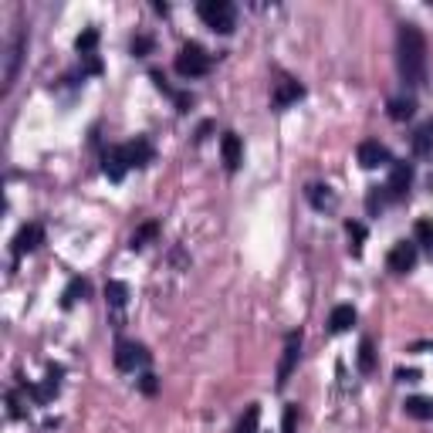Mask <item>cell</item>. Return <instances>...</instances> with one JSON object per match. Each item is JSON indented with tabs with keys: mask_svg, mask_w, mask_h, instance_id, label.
I'll return each mask as SVG.
<instances>
[{
	"mask_svg": "<svg viewBox=\"0 0 433 433\" xmlns=\"http://www.w3.org/2000/svg\"><path fill=\"white\" fill-rule=\"evenodd\" d=\"M409 183H413V166H409V163H396L393 173H389V183H386L382 190H386L393 200H400V197H407Z\"/></svg>",
	"mask_w": 433,
	"mask_h": 433,
	"instance_id": "obj_8",
	"label": "cell"
},
{
	"mask_svg": "<svg viewBox=\"0 0 433 433\" xmlns=\"http://www.w3.org/2000/svg\"><path fill=\"white\" fill-rule=\"evenodd\" d=\"M403 409L413 420H433V400H427V396H409L403 403Z\"/></svg>",
	"mask_w": 433,
	"mask_h": 433,
	"instance_id": "obj_16",
	"label": "cell"
},
{
	"mask_svg": "<svg viewBox=\"0 0 433 433\" xmlns=\"http://www.w3.org/2000/svg\"><path fill=\"white\" fill-rule=\"evenodd\" d=\"M85 295H88V281L72 278L68 281V288H65V295H61V308H72L78 298H85Z\"/></svg>",
	"mask_w": 433,
	"mask_h": 433,
	"instance_id": "obj_17",
	"label": "cell"
},
{
	"mask_svg": "<svg viewBox=\"0 0 433 433\" xmlns=\"http://www.w3.org/2000/svg\"><path fill=\"white\" fill-rule=\"evenodd\" d=\"M153 51V38H146V34H139V38H132V54H149Z\"/></svg>",
	"mask_w": 433,
	"mask_h": 433,
	"instance_id": "obj_29",
	"label": "cell"
},
{
	"mask_svg": "<svg viewBox=\"0 0 433 433\" xmlns=\"http://www.w3.org/2000/svg\"><path fill=\"white\" fill-rule=\"evenodd\" d=\"M75 48H78V54H81V58L95 54V48H99V31H95V27H85V31L78 34Z\"/></svg>",
	"mask_w": 433,
	"mask_h": 433,
	"instance_id": "obj_19",
	"label": "cell"
},
{
	"mask_svg": "<svg viewBox=\"0 0 433 433\" xmlns=\"http://www.w3.org/2000/svg\"><path fill=\"white\" fill-rule=\"evenodd\" d=\"M359 163L366 166V170H376V166H386L389 163V149L376 142V139H366L362 146H359Z\"/></svg>",
	"mask_w": 433,
	"mask_h": 433,
	"instance_id": "obj_10",
	"label": "cell"
},
{
	"mask_svg": "<svg viewBox=\"0 0 433 433\" xmlns=\"http://www.w3.org/2000/svg\"><path fill=\"white\" fill-rule=\"evenodd\" d=\"M345 230H349V240H352V244H349V247H352V254H362V240H366V227H362V224H359V220H349V224H345Z\"/></svg>",
	"mask_w": 433,
	"mask_h": 433,
	"instance_id": "obj_26",
	"label": "cell"
},
{
	"mask_svg": "<svg viewBox=\"0 0 433 433\" xmlns=\"http://www.w3.org/2000/svg\"><path fill=\"white\" fill-rule=\"evenodd\" d=\"M295 427H298V407L291 403V407H284V420H281V430H284V433H295Z\"/></svg>",
	"mask_w": 433,
	"mask_h": 433,
	"instance_id": "obj_28",
	"label": "cell"
},
{
	"mask_svg": "<svg viewBox=\"0 0 433 433\" xmlns=\"http://www.w3.org/2000/svg\"><path fill=\"white\" fill-rule=\"evenodd\" d=\"M430 254H433V247H430Z\"/></svg>",
	"mask_w": 433,
	"mask_h": 433,
	"instance_id": "obj_33",
	"label": "cell"
},
{
	"mask_svg": "<svg viewBox=\"0 0 433 433\" xmlns=\"http://www.w3.org/2000/svg\"><path fill=\"white\" fill-rule=\"evenodd\" d=\"M413 112H416V102H413V99H393V102H389V119H396V122L409 119Z\"/></svg>",
	"mask_w": 433,
	"mask_h": 433,
	"instance_id": "obj_24",
	"label": "cell"
},
{
	"mask_svg": "<svg viewBox=\"0 0 433 433\" xmlns=\"http://www.w3.org/2000/svg\"><path fill=\"white\" fill-rule=\"evenodd\" d=\"M396 65L409 88H420L427 81V38L416 24H400L396 34Z\"/></svg>",
	"mask_w": 433,
	"mask_h": 433,
	"instance_id": "obj_1",
	"label": "cell"
},
{
	"mask_svg": "<svg viewBox=\"0 0 433 433\" xmlns=\"http://www.w3.org/2000/svg\"><path fill=\"white\" fill-rule=\"evenodd\" d=\"M139 389H142L146 396H153L156 389H159V382H156V376H153V373H146V376L139 379Z\"/></svg>",
	"mask_w": 433,
	"mask_h": 433,
	"instance_id": "obj_30",
	"label": "cell"
},
{
	"mask_svg": "<svg viewBox=\"0 0 433 433\" xmlns=\"http://www.w3.org/2000/svg\"><path fill=\"white\" fill-rule=\"evenodd\" d=\"M85 72H92V75H99V72H102V61H99L95 54H88V58H85Z\"/></svg>",
	"mask_w": 433,
	"mask_h": 433,
	"instance_id": "obj_32",
	"label": "cell"
},
{
	"mask_svg": "<svg viewBox=\"0 0 433 433\" xmlns=\"http://www.w3.org/2000/svg\"><path fill=\"white\" fill-rule=\"evenodd\" d=\"M352 325H356V308L352 305L332 308V315H329V329L332 332H345V329H352Z\"/></svg>",
	"mask_w": 433,
	"mask_h": 433,
	"instance_id": "obj_15",
	"label": "cell"
},
{
	"mask_svg": "<svg viewBox=\"0 0 433 433\" xmlns=\"http://www.w3.org/2000/svg\"><path fill=\"white\" fill-rule=\"evenodd\" d=\"M220 153H224V163H227L230 173L244 163V146H240V136H237V132H224V139H220Z\"/></svg>",
	"mask_w": 433,
	"mask_h": 433,
	"instance_id": "obj_11",
	"label": "cell"
},
{
	"mask_svg": "<svg viewBox=\"0 0 433 433\" xmlns=\"http://www.w3.org/2000/svg\"><path fill=\"white\" fill-rule=\"evenodd\" d=\"M257 423H261V407H257V403H251V407L244 409V416L237 420L234 433H257Z\"/></svg>",
	"mask_w": 433,
	"mask_h": 433,
	"instance_id": "obj_18",
	"label": "cell"
},
{
	"mask_svg": "<svg viewBox=\"0 0 433 433\" xmlns=\"http://www.w3.org/2000/svg\"><path fill=\"white\" fill-rule=\"evenodd\" d=\"M308 200L318 206V210H332L335 206V197L329 193V186H308Z\"/></svg>",
	"mask_w": 433,
	"mask_h": 433,
	"instance_id": "obj_25",
	"label": "cell"
},
{
	"mask_svg": "<svg viewBox=\"0 0 433 433\" xmlns=\"http://www.w3.org/2000/svg\"><path fill=\"white\" fill-rule=\"evenodd\" d=\"M396 379L400 382H416L420 379V369H396Z\"/></svg>",
	"mask_w": 433,
	"mask_h": 433,
	"instance_id": "obj_31",
	"label": "cell"
},
{
	"mask_svg": "<svg viewBox=\"0 0 433 433\" xmlns=\"http://www.w3.org/2000/svg\"><path fill=\"white\" fill-rule=\"evenodd\" d=\"M41 240H44V227L41 224H24V227L17 230V237H14V257L41 247Z\"/></svg>",
	"mask_w": 433,
	"mask_h": 433,
	"instance_id": "obj_9",
	"label": "cell"
},
{
	"mask_svg": "<svg viewBox=\"0 0 433 433\" xmlns=\"http://www.w3.org/2000/svg\"><path fill=\"white\" fill-rule=\"evenodd\" d=\"M105 302L112 308H122L129 302V288L122 281H108V284H105Z\"/></svg>",
	"mask_w": 433,
	"mask_h": 433,
	"instance_id": "obj_20",
	"label": "cell"
},
{
	"mask_svg": "<svg viewBox=\"0 0 433 433\" xmlns=\"http://www.w3.org/2000/svg\"><path fill=\"white\" fill-rule=\"evenodd\" d=\"M359 369H362V373H373V369H376V349H373V338H362V342H359Z\"/></svg>",
	"mask_w": 433,
	"mask_h": 433,
	"instance_id": "obj_22",
	"label": "cell"
},
{
	"mask_svg": "<svg viewBox=\"0 0 433 433\" xmlns=\"http://www.w3.org/2000/svg\"><path fill=\"white\" fill-rule=\"evenodd\" d=\"M298 352H302V332H291L284 338V356H281V366H278V389H284L288 379H291V369L298 362Z\"/></svg>",
	"mask_w": 433,
	"mask_h": 433,
	"instance_id": "obj_5",
	"label": "cell"
},
{
	"mask_svg": "<svg viewBox=\"0 0 433 433\" xmlns=\"http://www.w3.org/2000/svg\"><path fill=\"white\" fill-rule=\"evenodd\" d=\"M156 234H159V224H156V220H149V224H142V227H139L136 234H132L129 247H132V251H142V247H146V240H149V237H156Z\"/></svg>",
	"mask_w": 433,
	"mask_h": 433,
	"instance_id": "obj_23",
	"label": "cell"
},
{
	"mask_svg": "<svg viewBox=\"0 0 433 433\" xmlns=\"http://www.w3.org/2000/svg\"><path fill=\"white\" fill-rule=\"evenodd\" d=\"M21 58H24V34H17L7 51H3V92L14 88V78H17V68H21Z\"/></svg>",
	"mask_w": 433,
	"mask_h": 433,
	"instance_id": "obj_6",
	"label": "cell"
},
{
	"mask_svg": "<svg viewBox=\"0 0 433 433\" xmlns=\"http://www.w3.org/2000/svg\"><path fill=\"white\" fill-rule=\"evenodd\" d=\"M430 149H433V122H427V126L413 136V153H416V156H427Z\"/></svg>",
	"mask_w": 433,
	"mask_h": 433,
	"instance_id": "obj_21",
	"label": "cell"
},
{
	"mask_svg": "<svg viewBox=\"0 0 433 433\" xmlns=\"http://www.w3.org/2000/svg\"><path fill=\"white\" fill-rule=\"evenodd\" d=\"M122 153H126V163L129 166H146V163H153V146H149V139H132L122 146Z\"/></svg>",
	"mask_w": 433,
	"mask_h": 433,
	"instance_id": "obj_12",
	"label": "cell"
},
{
	"mask_svg": "<svg viewBox=\"0 0 433 433\" xmlns=\"http://www.w3.org/2000/svg\"><path fill=\"white\" fill-rule=\"evenodd\" d=\"M102 170H105V177L112 179V183H119V179L126 177L129 163H126V153H122V146H115V149H108V153L102 156Z\"/></svg>",
	"mask_w": 433,
	"mask_h": 433,
	"instance_id": "obj_13",
	"label": "cell"
},
{
	"mask_svg": "<svg viewBox=\"0 0 433 433\" xmlns=\"http://www.w3.org/2000/svg\"><path fill=\"white\" fill-rule=\"evenodd\" d=\"M149 362V352H146V345H139V342H119L115 345V366L122 369V373H136V366H146Z\"/></svg>",
	"mask_w": 433,
	"mask_h": 433,
	"instance_id": "obj_4",
	"label": "cell"
},
{
	"mask_svg": "<svg viewBox=\"0 0 433 433\" xmlns=\"http://www.w3.org/2000/svg\"><path fill=\"white\" fill-rule=\"evenodd\" d=\"M302 95H305V88H302L295 78H281L278 85H275V105H278V108H288L291 102H298Z\"/></svg>",
	"mask_w": 433,
	"mask_h": 433,
	"instance_id": "obj_14",
	"label": "cell"
},
{
	"mask_svg": "<svg viewBox=\"0 0 433 433\" xmlns=\"http://www.w3.org/2000/svg\"><path fill=\"white\" fill-rule=\"evenodd\" d=\"M413 234H416V240H420V244H430V247H433V220H430V217L416 220V227H413Z\"/></svg>",
	"mask_w": 433,
	"mask_h": 433,
	"instance_id": "obj_27",
	"label": "cell"
},
{
	"mask_svg": "<svg viewBox=\"0 0 433 433\" xmlns=\"http://www.w3.org/2000/svg\"><path fill=\"white\" fill-rule=\"evenodd\" d=\"M177 72L183 78H200L210 72V54L200 44H183L177 54Z\"/></svg>",
	"mask_w": 433,
	"mask_h": 433,
	"instance_id": "obj_3",
	"label": "cell"
},
{
	"mask_svg": "<svg viewBox=\"0 0 433 433\" xmlns=\"http://www.w3.org/2000/svg\"><path fill=\"white\" fill-rule=\"evenodd\" d=\"M197 14H200V21H204L206 27H213V31H220V34H230V31L237 27V10H234L230 0H204V3L197 7Z\"/></svg>",
	"mask_w": 433,
	"mask_h": 433,
	"instance_id": "obj_2",
	"label": "cell"
},
{
	"mask_svg": "<svg viewBox=\"0 0 433 433\" xmlns=\"http://www.w3.org/2000/svg\"><path fill=\"white\" fill-rule=\"evenodd\" d=\"M413 264H416V244L413 240H400L386 257V268L393 275H407V271H413Z\"/></svg>",
	"mask_w": 433,
	"mask_h": 433,
	"instance_id": "obj_7",
	"label": "cell"
}]
</instances>
